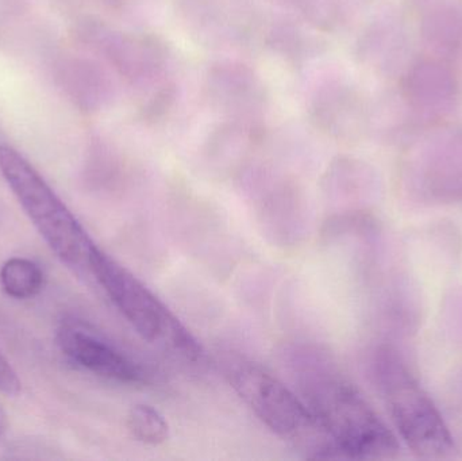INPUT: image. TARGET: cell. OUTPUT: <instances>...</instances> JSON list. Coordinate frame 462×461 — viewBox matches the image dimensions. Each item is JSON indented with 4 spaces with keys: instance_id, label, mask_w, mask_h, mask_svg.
<instances>
[{
    "instance_id": "6da1fadb",
    "label": "cell",
    "mask_w": 462,
    "mask_h": 461,
    "mask_svg": "<svg viewBox=\"0 0 462 461\" xmlns=\"http://www.w3.org/2000/svg\"><path fill=\"white\" fill-rule=\"evenodd\" d=\"M293 370L301 398L339 459H391L399 454L395 433L326 355L296 354Z\"/></svg>"
},
{
    "instance_id": "7a4b0ae2",
    "label": "cell",
    "mask_w": 462,
    "mask_h": 461,
    "mask_svg": "<svg viewBox=\"0 0 462 461\" xmlns=\"http://www.w3.org/2000/svg\"><path fill=\"white\" fill-rule=\"evenodd\" d=\"M374 376L402 440L420 459L441 460L456 452L455 438L434 401L391 346L374 355Z\"/></svg>"
},
{
    "instance_id": "3957f363",
    "label": "cell",
    "mask_w": 462,
    "mask_h": 461,
    "mask_svg": "<svg viewBox=\"0 0 462 461\" xmlns=\"http://www.w3.org/2000/svg\"><path fill=\"white\" fill-rule=\"evenodd\" d=\"M0 173L51 251L72 270L89 273L97 245L38 171L13 146L0 145Z\"/></svg>"
},
{
    "instance_id": "277c9868",
    "label": "cell",
    "mask_w": 462,
    "mask_h": 461,
    "mask_svg": "<svg viewBox=\"0 0 462 461\" xmlns=\"http://www.w3.org/2000/svg\"><path fill=\"white\" fill-rule=\"evenodd\" d=\"M231 387L272 433L314 459H339L328 433L318 424L303 398L254 363L229 364Z\"/></svg>"
},
{
    "instance_id": "5b68a950",
    "label": "cell",
    "mask_w": 462,
    "mask_h": 461,
    "mask_svg": "<svg viewBox=\"0 0 462 461\" xmlns=\"http://www.w3.org/2000/svg\"><path fill=\"white\" fill-rule=\"evenodd\" d=\"M89 273L143 340L191 363L202 362V348L194 336L132 271L99 246L92 254Z\"/></svg>"
},
{
    "instance_id": "8992f818",
    "label": "cell",
    "mask_w": 462,
    "mask_h": 461,
    "mask_svg": "<svg viewBox=\"0 0 462 461\" xmlns=\"http://www.w3.org/2000/svg\"><path fill=\"white\" fill-rule=\"evenodd\" d=\"M57 344L72 364L92 375L129 386L152 382L143 363L84 322L65 321L57 332Z\"/></svg>"
},
{
    "instance_id": "52a82bcc",
    "label": "cell",
    "mask_w": 462,
    "mask_h": 461,
    "mask_svg": "<svg viewBox=\"0 0 462 461\" xmlns=\"http://www.w3.org/2000/svg\"><path fill=\"white\" fill-rule=\"evenodd\" d=\"M178 10L189 32L206 45H244L257 26L252 0H178Z\"/></svg>"
},
{
    "instance_id": "ba28073f",
    "label": "cell",
    "mask_w": 462,
    "mask_h": 461,
    "mask_svg": "<svg viewBox=\"0 0 462 461\" xmlns=\"http://www.w3.org/2000/svg\"><path fill=\"white\" fill-rule=\"evenodd\" d=\"M205 87L211 105L229 119L261 124L268 95L261 78L246 65H214L208 70Z\"/></svg>"
},
{
    "instance_id": "9c48e42d",
    "label": "cell",
    "mask_w": 462,
    "mask_h": 461,
    "mask_svg": "<svg viewBox=\"0 0 462 461\" xmlns=\"http://www.w3.org/2000/svg\"><path fill=\"white\" fill-rule=\"evenodd\" d=\"M355 97L344 84L322 83L311 97L310 116L315 126L330 134H344L353 126Z\"/></svg>"
},
{
    "instance_id": "30bf717a",
    "label": "cell",
    "mask_w": 462,
    "mask_h": 461,
    "mask_svg": "<svg viewBox=\"0 0 462 461\" xmlns=\"http://www.w3.org/2000/svg\"><path fill=\"white\" fill-rule=\"evenodd\" d=\"M42 270L37 263L23 257L8 259L0 268V286L14 300H32L43 289Z\"/></svg>"
},
{
    "instance_id": "8fae6325",
    "label": "cell",
    "mask_w": 462,
    "mask_h": 461,
    "mask_svg": "<svg viewBox=\"0 0 462 461\" xmlns=\"http://www.w3.org/2000/svg\"><path fill=\"white\" fill-rule=\"evenodd\" d=\"M266 42L274 53L292 61L311 56L318 48V42L311 35H307L300 27L290 22L274 23L268 32Z\"/></svg>"
},
{
    "instance_id": "7c38bea8",
    "label": "cell",
    "mask_w": 462,
    "mask_h": 461,
    "mask_svg": "<svg viewBox=\"0 0 462 461\" xmlns=\"http://www.w3.org/2000/svg\"><path fill=\"white\" fill-rule=\"evenodd\" d=\"M127 428L133 438L146 446H160L170 438L167 419L153 406L137 403L127 414Z\"/></svg>"
},
{
    "instance_id": "4fadbf2b",
    "label": "cell",
    "mask_w": 462,
    "mask_h": 461,
    "mask_svg": "<svg viewBox=\"0 0 462 461\" xmlns=\"http://www.w3.org/2000/svg\"><path fill=\"white\" fill-rule=\"evenodd\" d=\"M299 11L310 23L319 29H330L338 19L337 0H282Z\"/></svg>"
},
{
    "instance_id": "5bb4252c",
    "label": "cell",
    "mask_w": 462,
    "mask_h": 461,
    "mask_svg": "<svg viewBox=\"0 0 462 461\" xmlns=\"http://www.w3.org/2000/svg\"><path fill=\"white\" fill-rule=\"evenodd\" d=\"M176 97H178V89L171 81L157 87L156 89L151 91V97L141 108L143 118L149 122L159 121L173 107Z\"/></svg>"
},
{
    "instance_id": "9a60e30c",
    "label": "cell",
    "mask_w": 462,
    "mask_h": 461,
    "mask_svg": "<svg viewBox=\"0 0 462 461\" xmlns=\"http://www.w3.org/2000/svg\"><path fill=\"white\" fill-rule=\"evenodd\" d=\"M22 383L13 365L0 354V392L8 397H16L21 392Z\"/></svg>"
}]
</instances>
